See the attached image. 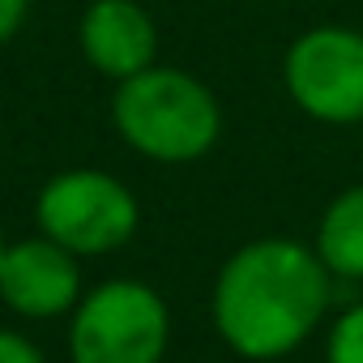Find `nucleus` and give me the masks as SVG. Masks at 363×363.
Masks as SVG:
<instances>
[{"label":"nucleus","instance_id":"nucleus-3","mask_svg":"<svg viewBox=\"0 0 363 363\" xmlns=\"http://www.w3.org/2000/svg\"><path fill=\"white\" fill-rule=\"evenodd\" d=\"M171 342L167 299L133 278L99 282L69 312L73 363H162Z\"/></svg>","mask_w":363,"mask_h":363},{"label":"nucleus","instance_id":"nucleus-10","mask_svg":"<svg viewBox=\"0 0 363 363\" xmlns=\"http://www.w3.org/2000/svg\"><path fill=\"white\" fill-rule=\"evenodd\" d=\"M0 363H48V359L30 337H22L13 329H0Z\"/></svg>","mask_w":363,"mask_h":363},{"label":"nucleus","instance_id":"nucleus-11","mask_svg":"<svg viewBox=\"0 0 363 363\" xmlns=\"http://www.w3.org/2000/svg\"><path fill=\"white\" fill-rule=\"evenodd\" d=\"M26 9H30V0H0V48H5V43L22 30Z\"/></svg>","mask_w":363,"mask_h":363},{"label":"nucleus","instance_id":"nucleus-1","mask_svg":"<svg viewBox=\"0 0 363 363\" xmlns=\"http://www.w3.org/2000/svg\"><path fill=\"white\" fill-rule=\"evenodd\" d=\"M333 274L295 240L269 235L235 248L210 295V316L227 350L248 363H274L299 350L329 316Z\"/></svg>","mask_w":363,"mask_h":363},{"label":"nucleus","instance_id":"nucleus-2","mask_svg":"<svg viewBox=\"0 0 363 363\" xmlns=\"http://www.w3.org/2000/svg\"><path fill=\"white\" fill-rule=\"evenodd\" d=\"M111 120L116 133L154 162H193L210 154L223 133V107L214 90L184 69L162 65L116 82Z\"/></svg>","mask_w":363,"mask_h":363},{"label":"nucleus","instance_id":"nucleus-6","mask_svg":"<svg viewBox=\"0 0 363 363\" xmlns=\"http://www.w3.org/2000/svg\"><path fill=\"white\" fill-rule=\"evenodd\" d=\"M82 257L48 235L18 240L0 261V303L26 320H56L82 303Z\"/></svg>","mask_w":363,"mask_h":363},{"label":"nucleus","instance_id":"nucleus-7","mask_svg":"<svg viewBox=\"0 0 363 363\" xmlns=\"http://www.w3.org/2000/svg\"><path fill=\"white\" fill-rule=\"evenodd\" d=\"M77 39L86 60L111 82H124L150 69L158 56V30L137 0H94L82 13Z\"/></svg>","mask_w":363,"mask_h":363},{"label":"nucleus","instance_id":"nucleus-8","mask_svg":"<svg viewBox=\"0 0 363 363\" xmlns=\"http://www.w3.org/2000/svg\"><path fill=\"white\" fill-rule=\"evenodd\" d=\"M312 248L333 278L363 282V184L337 193L325 206Z\"/></svg>","mask_w":363,"mask_h":363},{"label":"nucleus","instance_id":"nucleus-4","mask_svg":"<svg viewBox=\"0 0 363 363\" xmlns=\"http://www.w3.org/2000/svg\"><path fill=\"white\" fill-rule=\"evenodd\" d=\"M35 223H39V235L56 240L77 257H107L137 235L141 210L128 184H120L116 175L77 167V171L52 175L39 189Z\"/></svg>","mask_w":363,"mask_h":363},{"label":"nucleus","instance_id":"nucleus-12","mask_svg":"<svg viewBox=\"0 0 363 363\" xmlns=\"http://www.w3.org/2000/svg\"><path fill=\"white\" fill-rule=\"evenodd\" d=\"M5 248H9V244H5V235H0V261H5Z\"/></svg>","mask_w":363,"mask_h":363},{"label":"nucleus","instance_id":"nucleus-9","mask_svg":"<svg viewBox=\"0 0 363 363\" xmlns=\"http://www.w3.org/2000/svg\"><path fill=\"white\" fill-rule=\"evenodd\" d=\"M325 363H363V303L333 316L325 337Z\"/></svg>","mask_w":363,"mask_h":363},{"label":"nucleus","instance_id":"nucleus-5","mask_svg":"<svg viewBox=\"0 0 363 363\" xmlns=\"http://www.w3.org/2000/svg\"><path fill=\"white\" fill-rule=\"evenodd\" d=\"M295 107L325 124L363 120V35L346 26H316L299 35L282 65Z\"/></svg>","mask_w":363,"mask_h":363}]
</instances>
